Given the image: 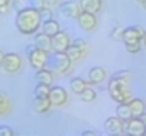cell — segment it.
Instances as JSON below:
<instances>
[{"mask_svg": "<svg viewBox=\"0 0 146 136\" xmlns=\"http://www.w3.org/2000/svg\"><path fill=\"white\" fill-rule=\"evenodd\" d=\"M15 25H16L17 30L25 36H30V34L37 33V30L42 27V19H40L39 10L33 9L32 6L23 7L22 10H19L16 13Z\"/></svg>", "mask_w": 146, "mask_h": 136, "instance_id": "obj_1", "label": "cell"}, {"mask_svg": "<svg viewBox=\"0 0 146 136\" xmlns=\"http://www.w3.org/2000/svg\"><path fill=\"white\" fill-rule=\"evenodd\" d=\"M129 78H130V72L129 70H119L116 72L110 80H109V95L110 98L117 102V103H123V102H130L132 99V93L129 90Z\"/></svg>", "mask_w": 146, "mask_h": 136, "instance_id": "obj_2", "label": "cell"}, {"mask_svg": "<svg viewBox=\"0 0 146 136\" xmlns=\"http://www.w3.org/2000/svg\"><path fill=\"white\" fill-rule=\"evenodd\" d=\"M47 63L50 66V70L54 73H59V75L67 73L72 66V60L69 59L66 52H53L49 56Z\"/></svg>", "mask_w": 146, "mask_h": 136, "instance_id": "obj_3", "label": "cell"}, {"mask_svg": "<svg viewBox=\"0 0 146 136\" xmlns=\"http://www.w3.org/2000/svg\"><path fill=\"white\" fill-rule=\"evenodd\" d=\"M26 56H27V60L30 62V66L33 69L39 70V69H43V67L47 64V60H49V53H46L44 50L39 49L33 44H29L26 47Z\"/></svg>", "mask_w": 146, "mask_h": 136, "instance_id": "obj_4", "label": "cell"}, {"mask_svg": "<svg viewBox=\"0 0 146 136\" xmlns=\"http://www.w3.org/2000/svg\"><path fill=\"white\" fill-rule=\"evenodd\" d=\"M57 7H59V13L67 19H78L79 15L82 13L80 3L75 2V0H66V2L57 5Z\"/></svg>", "mask_w": 146, "mask_h": 136, "instance_id": "obj_5", "label": "cell"}, {"mask_svg": "<svg viewBox=\"0 0 146 136\" xmlns=\"http://www.w3.org/2000/svg\"><path fill=\"white\" fill-rule=\"evenodd\" d=\"M0 67H3L6 73H17L22 67V57L17 53H6Z\"/></svg>", "mask_w": 146, "mask_h": 136, "instance_id": "obj_6", "label": "cell"}, {"mask_svg": "<svg viewBox=\"0 0 146 136\" xmlns=\"http://www.w3.org/2000/svg\"><path fill=\"white\" fill-rule=\"evenodd\" d=\"M103 127L109 135H123L126 130V122L117 116H110L105 120Z\"/></svg>", "mask_w": 146, "mask_h": 136, "instance_id": "obj_7", "label": "cell"}, {"mask_svg": "<svg viewBox=\"0 0 146 136\" xmlns=\"http://www.w3.org/2000/svg\"><path fill=\"white\" fill-rule=\"evenodd\" d=\"M125 133L130 136H145L146 135V125L142 122L140 117H130L126 122Z\"/></svg>", "mask_w": 146, "mask_h": 136, "instance_id": "obj_8", "label": "cell"}, {"mask_svg": "<svg viewBox=\"0 0 146 136\" xmlns=\"http://www.w3.org/2000/svg\"><path fill=\"white\" fill-rule=\"evenodd\" d=\"M145 29L139 25L136 26H129L123 30V36H122V40L123 43H127V42H142L143 36H145Z\"/></svg>", "mask_w": 146, "mask_h": 136, "instance_id": "obj_9", "label": "cell"}, {"mask_svg": "<svg viewBox=\"0 0 146 136\" xmlns=\"http://www.w3.org/2000/svg\"><path fill=\"white\" fill-rule=\"evenodd\" d=\"M70 46V37L66 32L60 30L54 36H52V50L53 52H66Z\"/></svg>", "mask_w": 146, "mask_h": 136, "instance_id": "obj_10", "label": "cell"}, {"mask_svg": "<svg viewBox=\"0 0 146 136\" xmlns=\"http://www.w3.org/2000/svg\"><path fill=\"white\" fill-rule=\"evenodd\" d=\"M49 99L52 102V106H56V107L63 106L67 102V92L62 86H50Z\"/></svg>", "mask_w": 146, "mask_h": 136, "instance_id": "obj_11", "label": "cell"}, {"mask_svg": "<svg viewBox=\"0 0 146 136\" xmlns=\"http://www.w3.org/2000/svg\"><path fill=\"white\" fill-rule=\"evenodd\" d=\"M78 23H79V26H80L83 30L89 32V30H93V29L96 27V25H98V19H96L95 13H90V12H85V10H82V13H80L79 17H78Z\"/></svg>", "mask_w": 146, "mask_h": 136, "instance_id": "obj_12", "label": "cell"}, {"mask_svg": "<svg viewBox=\"0 0 146 136\" xmlns=\"http://www.w3.org/2000/svg\"><path fill=\"white\" fill-rule=\"evenodd\" d=\"M35 46L44 50L46 53L52 52V36L46 34L44 32L35 33Z\"/></svg>", "mask_w": 146, "mask_h": 136, "instance_id": "obj_13", "label": "cell"}, {"mask_svg": "<svg viewBox=\"0 0 146 136\" xmlns=\"http://www.w3.org/2000/svg\"><path fill=\"white\" fill-rule=\"evenodd\" d=\"M106 79V70L100 66H95L89 70V85H98L102 83Z\"/></svg>", "mask_w": 146, "mask_h": 136, "instance_id": "obj_14", "label": "cell"}, {"mask_svg": "<svg viewBox=\"0 0 146 136\" xmlns=\"http://www.w3.org/2000/svg\"><path fill=\"white\" fill-rule=\"evenodd\" d=\"M129 105H130V110H132V116L133 117H140V115L146 112V105H145V102L142 99L132 98Z\"/></svg>", "mask_w": 146, "mask_h": 136, "instance_id": "obj_15", "label": "cell"}, {"mask_svg": "<svg viewBox=\"0 0 146 136\" xmlns=\"http://www.w3.org/2000/svg\"><path fill=\"white\" fill-rule=\"evenodd\" d=\"M33 107L37 113H46L52 107V102L49 98H37L35 96L33 99Z\"/></svg>", "mask_w": 146, "mask_h": 136, "instance_id": "obj_16", "label": "cell"}, {"mask_svg": "<svg viewBox=\"0 0 146 136\" xmlns=\"http://www.w3.org/2000/svg\"><path fill=\"white\" fill-rule=\"evenodd\" d=\"M35 79H36L37 83L52 85V83H53V73H52L50 69H46V67H43V69L36 70V76H35Z\"/></svg>", "mask_w": 146, "mask_h": 136, "instance_id": "obj_17", "label": "cell"}, {"mask_svg": "<svg viewBox=\"0 0 146 136\" xmlns=\"http://www.w3.org/2000/svg\"><path fill=\"white\" fill-rule=\"evenodd\" d=\"M82 6V10L90 12V13H98L102 9V0H79Z\"/></svg>", "mask_w": 146, "mask_h": 136, "instance_id": "obj_18", "label": "cell"}, {"mask_svg": "<svg viewBox=\"0 0 146 136\" xmlns=\"http://www.w3.org/2000/svg\"><path fill=\"white\" fill-rule=\"evenodd\" d=\"M62 29H60V25H59V22L57 20H54V19H50V20H47V22H43V26H42V32H44L46 34H49V36H54L57 32H60Z\"/></svg>", "mask_w": 146, "mask_h": 136, "instance_id": "obj_19", "label": "cell"}, {"mask_svg": "<svg viewBox=\"0 0 146 136\" xmlns=\"http://www.w3.org/2000/svg\"><path fill=\"white\" fill-rule=\"evenodd\" d=\"M116 116L120 117L122 120L127 122L132 116V110H130V105L129 102H123V103H119V106L116 107Z\"/></svg>", "mask_w": 146, "mask_h": 136, "instance_id": "obj_20", "label": "cell"}, {"mask_svg": "<svg viewBox=\"0 0 146 136\" xmlns=\"http://www.w3.org/2000/svg\"><path fill=\"white\" fill-rule=\"evenodd\" d=\"M70 90L75 93V95H80L82 92H83V89L86 88V86H89V82H86L85 79H82V78H73L72 80H70Z\"/></svg>", "mask_w": 146, "mask_h": 136, "instance_id": "obj_21", "label": "cell"}, {"mask_svg": "<svg viewBox=\"0 0 146 136\" xmlns=\"http://www.w3.org/2000/svg\"><path fill=\"white\" fill-rule=\"evenodd\" d=\"M66 54L69 56V59L72 60V63H75V62H79L82 57H83V52L79 49V47H76L75 44H72L70 43V46L66 49Z\"/></svg>", "mask_w": 146, "mask_h": 136, "instance_id": "obj_22", "label": "cell"}, {"mask_svg": "<svg viewBox=\"0 0 146 136\" xmlns=\"http://www.w3.org/2000/svg\"><path fill=\"white\" fill-rule=\"evenodd\" d=\"M79 96H80V99H82L83 102H86V103H92V102H95V99L98 98L95 89H92L90 86H86Z\"/></svg>", "mask_w": 146, "mask_h": 136, "instance_id": "obj_23", "label": "cell"}, {"mask_svg": "<svg viewBox=\"0 0 146 136\" xmlns=\"http://www.w3.org/2000/svg\"><path fill=\"white\" fill-rule=\"evenodd\" d=\"M10 100L9 98L3 93V92H0V116L2 115H6L7 112H10Z\"/></svg>", "mask_w": 146, "mask_h": 136, "instance_id": "obj_24", "label": "cell"}, {"mask_svg": "<svg viewBox=\"0 0 146 136\" xmlns=\"http://www.w3.org/2000/svg\"><path fill=\"white\" fill-rule=\"evenodd\" d=\"M49 92H50V85L37 83L35 88V96L37 98H49Z\"/></svg>", "mask_w": 146, "mask_h": 136, "instance_id": "obj_25", "label": "cell"}, {"mask_svg": "<svg viewBox=\"0 0 146 136\" xmlns=\"http://www.w3.org/2000/svg\"><path fill=\"white\" fill-rule=\"evenodd\" d=\"M125 47L130 54H136L140 52V42H127L125 43Z\"/></svg>", "mask_w": 146, "mask_h": 136, "instance_id": "obj_26", "label": "cell"}, {"mask_svg": "<svg viewBox=\"0 0 146 136\" xmlns=\"http://www.w3.org/2000/svg\"><path fill=\"white\" fill-rule=\"evenodd\" d=\"M39 13H40V19H42V22H47V20H50V19H53V12H52V7H43L42 10H39Z\"/></svg>", "mask_w": 146, "mask_h": 136, "instance_id": "obj_27", "label": "cell"}, {"mask_svg": "<svg viewBox=\"0 0 146 136\" xmlns=\"http://www.w3.org/2000/svg\"><path fill=\"white\" fill-rule=\"evenodd\" d=\"M72 44H75L76 47H79L83 53H86V52H88V43H86V40H85V39H82V37L75 39V40L72 42Z\"/></svg>", "mask_w": 146, "mask_h": 136, "instance_id": "obj_28", "label": "cell"}, {"mask_svg": "<svg viewBox=\"0 0 146 136\" xmlns=\"http://www.w3.org/2000/svg\"><path fill=\"white\" fill-rule=\"evenodd\" d=\"M123 27L122 26H116L113 30H112V33H110V37L112 39H115V40H122V36H123Z\"/></svg>", "mask_w": 146, "mask_h": 136, "instance_id": "obj_29", "label": "cell"}, {"mask_svg": "<svg viewBox=\"0 0 146 136\" xmlns=\"http://www.w3.org/2000/svg\"><path fill=\"white\" fill-rule=\"evenodd\" d=\"M15 132L7 125H0V136H13Z\"/></svg>", "mask_w": 146, "mask_h": 136, "instance_id": "obj_30", "label": "cell"}, {"mask_svg": "<svg viewBox=\"0 0 146 136\" xmlns=\"http://www.w3.org/2000/svg\"><path fill=\"white\" fill-rule=\"evenodd\" d=\"M30 6L36 10H42L43 7H46L44 0H30Z\"/></svg>", "mask_w": 146, "mask_h": 136, "instance_id": "obj_31", "label": "cell"}, {"mask_svg": "<svg viewBox=\"0 0 146 136\" xmlns=\"http://www.w3.org/2000/svg\"><path fill=\"white\" fill-rule=\"evenodd\" d=\"M10 5L16 9V12H19V10H22V9H23V7H22V3H20V0H12Z\"/></svg>", "mask_w": 146, "mask_h": 136, "instance_id": "obj_32", "label": "cell"}, {"mask_svg": "<svg viewBox=\"0 0 146 136\" xmlns=\"http://www.w3.org/2000/svg\"><path fill=\"white\" fill-rule=\"evenodd\" d=\"M44 5L47 7H54L59 5V0H44Z\"/></svg>", "mask_w": 146, "mask_h": 136, "instance_id": "obj_33", "label": "cell"}, {"mask_svg": "<svg viewBox=\"0 0 146 136\" xmlns=\"http://www.w3.org/2000/svg\"><path fill=\"white\" fill-rule=\"evenodd\" d=\"M10 2H12V0H0V7L10 6Z\"/></svg>", "mask_w": 146, "mask_h": 136, "instance_id": "obj_34", "label": "cell"}, {"mask_svg": "<svg viewBox=\"0 0 146 136\" xmlns=\"http://www.w3.org/2000/svg\"><path fill=\"white\" fill-rule=\"evenodd\" d=\"M9 9H10V6H6V7H0V15H6V13L9 12Z\"/></svg>", "mask_w": 146, "mask_h": 136, "instance_id": "obj_35", "label": "cell"}, {"mask_svg": "<svg viewBox=\"0 0 146 136\" xmlns=\"http://www.w3.org/2000/svg\"><path fill=\"white\" fill-rule=\"evenodd\" d=\"M5 52L2 50V49H0V66H2V63H3V59H5Z\"/></svg>", "mask_w": 146, "mask_h": 136, "instance_id": "obj_36", "label": "cell"}, {"mask_svg": "<svg viewBox=\"0 0 146 136\" xmlns=\"http://www.w3.org/2000/svg\"><path fill=\"white\" fill-rule=\"evenodd\" d=\"M93 135H95V132H90V130H89V132H83V133H82V136H93Z\"/></svg>", "mask_w": 146, "mask_h": 136, "instance_id": "obj_37", "label": "cell"}, {"mask_svg": "<svg viewBox=\"0 0 146 136\" xmlns=\"http://www.w3.org/2000/svg\"><path fill=\"white\" fill-rule=\"evenodd\" d=\"M140 119H142V122H143V123H145V125H146V112H145V113H142V115H140Z\"/></svg>", "mask_w": 146, "mask_h": 136, "instance_id": "obj_38", "label": "cell"}, {"mask_svg": "<svg viewBox=\"0 0 146 136\" xmlns=\"http://www.w3.org/2000/svg\"><path fill=\"white\" fill-rule=\"evenodd\" d=\"M140 5H142V7H143V9H145V10H146V0H143V2H142V3H140Z\"/></svg>", "mask_w": 146, "mask_h": 136, "instance_id": "obj_39", "label": "cell"}, {"mask_svg": "<svg viewBox=\"0 0 146 136\" xmlns=\"http://www.w3.org/2000/svg\"><path fill=\"white\" fill-rule=\"evenodd\" d=\"M142 42H143V44L146 46V32H145V36H143V39H142Z\"/></svg>", "mask_w": 146, "mask_h": 136, "instance_id": "obj_40", "label": "cell"}, {"mask_svg": "<svg viewBox=\"0 0 146 136\" xmlns=\"http://www.w3.org/2000/svg\"><path fill=\"white\" fill-rule=\"evenodd\" d=\"M136 2H137V3H142V2H143V0H136Z\"/></svg>", "mask_w": 146, "mask_h": 136, "instance_id": "obj_41", "label": "cell"}]
</instances>
